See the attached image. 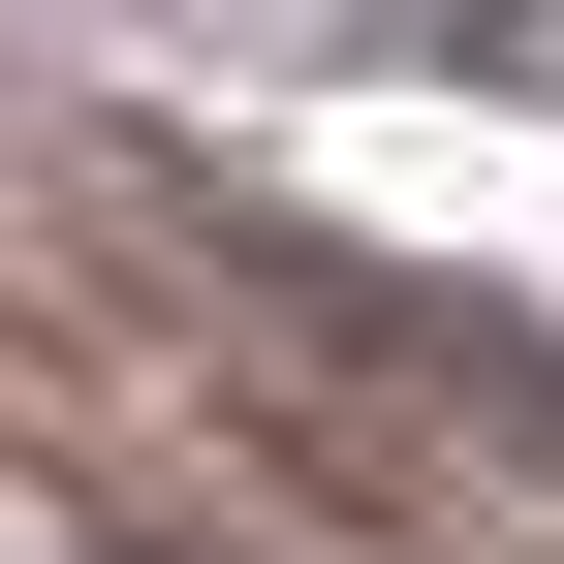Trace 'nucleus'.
I'll return each mask as SVG.
<instances>
[{"label":"nucleus","instance_id":"nucleus-1","mask_svg":"<svg viewBox=\"0 0 564 564\" xmlns=\"http://www.w3.org/2000/svg\"><path fill=\"white\" fill-rule=\"evenodd\" d=\"M0 564H126V533H95V502H63V470H32V440H0Z\"/></svg>","mask_w":564,"mask_h":564}]
</instances>
